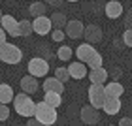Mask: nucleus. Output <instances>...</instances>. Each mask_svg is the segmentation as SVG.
Here are the masks:
<instances>
[{"mask_svg": "<svg viewBox=\"0 0 132 126\" xmlns=\"http://www.w3.org/2000/svg\"><path fill=\"white\" fill-rule=\"evenodd\" d=\"M117 126H132V119H130V117H123L121 121H119Z\"/></svg>", "mask_w": 132, "mask_h": 126, "instance_id": "7c9ffc66", "label": "nucleus"}, {"mask_svg": "<svg viewBox=\"0 0 132 126\" xmlns=\"http://www.w3.org/2000/svg\"><path fill=\"white\" fill-rule=\"evenodd\" d=\"M47 10H49L47 2H32L30 6H28V13H30L34 19H38V17H45Z\"/></svg>", "mask_w": 132, "mask_h": 126, "instance_id": "6ab92c4d", "label": "nucleus"}, {"mask_svg": "<svg viewBox=\"0 0 132 126\" xmlns=\"http://www.w3.org/2000/svg\"><path fill=\"white\" fill-rule=\"evenodd\" d=\"M87 94H89V105L96 107V109H102V107H104V104H106V91H104V87L91 85Z\"/></svg>", "mask_w": 132, "mask_h": 126, "instance_id": "423d86ee", "label": "nucleus"}, {"mask_svg": "<svg viewBox=\"0 0 132 126\" xmlns=\"http://www.w3.org/2000/svg\"><path fill=\"white\" fill-rule=\"evenodd\" d=\"M62 4H64V2H59V0H57V2H55V0H49V2H47V6H49V8H53L55 11H57V8H61Z\"/></svg>", "mask_w": 132, "mask_h": 126, "instance_id": "2f4dec72", "label": "nucleus"}, {"mask_svg": "<svg viewBox=\"0 0 132 126\" xmlns=\"http://www.w3.org/2000/svg\"><path fill=\"white\" fill-rule=\"evenodd\" d=\"M19 30H21V36H25V38H27V36H30L32 32H34V28H32V23L30 21H19Z\"/></svg>", "mask_w": 132, "mask_h": 126, "instance_id": "393cba45", "label": "nucleus"}, {"mask_svg": "<svg viewBox=\"0 0 132 126\" xmlns=\"http://www.w3.org/2000/svg\"><path fill=\"white\" fill-rule=\"evenodd\" d=\"M32 28H34V34H40V36H45V34H51L53 32V23L49 17H38V19L32 21Z\"/></svg>", "mask_w": 132, "mask_h": 126, "instance_id": "9b49d317", "label": "nucleus"}, {"mask_svg": "<svg viewBox=\"0 0 132 126\" xmlns=\"http://www.w3.org/2000/svg\"><path fill=\"white\" fill-rule=\"evenodd\" d=\"M57 109H53L51 105H47L45 102H38L36 104V115L34 119L38 122H42L44 126H51V124H55L57 122Z\"/></svg>", "mask_w": 132, "mask_h": 126, "instance_id": "7ed1b4c3", "label": "nucleus"}, {"mask_svg": "<svg viewBox=\"0 0 132 126\" xmlns=\"http://www.w3.org/2000/svg\"><path fill=\"white\" fill-rule=\"evenodd\" d=\"M108 79H110V71H108L106 68H96V70L89 71V81H91V85L106 87L108 85Z\"/></svg>", "mask_w": 132, "mask_h": 126, "instance_id": "f8f14e48", "label": "nucleus"}, {"mask_svg": "<svg viewBox=\"0 0 132 126\" xmlns=\"http://www.w3.org/2000/svg\"><path fill=\"white\" fill-rule=\"evenodd\" d=\"M68 71H70V77H72V79H83V77L87 75V66L81 64L79 60H76V62H72V64L68 66Z\"/></svg>", "mask_w": 132, "mask_h": 126, "instance_id": "a211bd4d", "label": "nucleus"}, {"mask_svg": "<svg viewBox=\"0 0 132 126\" xmlns=\"http://www.w3.org/2000/svg\"><path fill=\"white\" fill-rule=\"evenodd\" d=\"M44 49V55L47 57V58H51L53 55H51V51H49V45H40V51Z\"/></svg>", "mask_w": 132, "mask_h": 126, "instance_id": "473e14b6", "label": "nucleus"}, {"mask_svg": "<svg viewBox=\"0 0 132 126\" xmlns=\"http://www.w3.org/2000/svg\"><path fill=\"white\" fill-rule=\"evenodd\" d=\"M0 26L6 30V34L11 36V38H19L21 30H19V21L15 19L13 15H4L2 21H0Z\"/></svg>", "mask_w": 132, "mask_h": 126, "instance_id": "1a4fd4ad", "label": "nucleus"}, {"mask_svg": "<svg viewBox=\"0 0 132 126\" xmlns=\"http://www.w3.org/2000/svg\"><path fill=\"white\" fill-rule=\"evenodd\" d=\"M0 58L6 64H19L23 58V51H21V47L6 41L4 45H0Z\"/></svg>", "mask_w": 132, "mask_h": 126, "instance_id": "20e7f679", "label": "nucleus"}, {"mask_svg": "<svg viewBox=\"0 0 132 126\" xmlns=\"http://www.w3.org/2000/svg\"><path fill=\"white\" fill-rule=\"evenodd\" d=\"M104 91H106V98L121 100V96L125 94V87L119 81H108V85L104 87Z\"/></svg>", "mask_w": 132, "mask_h": 126, "instance_id": "dca6fc26", "label": "nucleus"}, {"mask_svg": "<svg viewBox=\"0 0 132 126\" xmlns=\"http://www.w3.org/2000/svg\"><path fill=\"white\" fill-rule=\"evenodd\" d=\"M57 57H59V60H62V62L70 60L72 58V47L70 45H61L57 49Z\"/></svg>", "mask_w": 132, "mask_h": 126, "instance_id": "5701e85b", "label": "nucleus"}, {"mask_svg": "<svg viewBox=\"0 0 132 126\" xmlns=\"http://www.w3.org/2000/svg\"><path fill=\"white\" fill-rule=\"evenodd\" d=\"M19 85H21V92H25V94H34L36 91L40 88V83H38V79L36 77H32V75H23L21 77V81H19Z\"/></svg>", "mask_w": 132, "mask_h": 126, "instance_id": "4468645a", "label": "nucleus"}, {"mask_svg": "<svg viewBox=\"0 0 132 126\" xmlns=\"http://www.w3.org/2000/svg\"><path fill=\"white\" fill-rule=\"evenodd\" d=\"M13 109L19 117H27V119H34L36 115V102L30 98L28 94L21 92V94H15V100H13Z\"/></svg>", "mask_w": 132, "mask_h": 126, "instance_id": "f03ea898", "label": "nucleus"}, {"mask_svg": "<svg viewBox=\"0 0 132 126\" xmlns=\"http://www.w3.org/2000/svg\"><path fill=\"white\" fill-rule=\"evenodd\" d=\"M83 38H85V43H89V45H96V43H100V41L104 40L102 26L94 25V23L87 25V26H85V34H83Z\"/></svg>", "mask_w": 132, "mask_h": 126, "instance_id": "6e6552de", "label": "nucleus"}, {"mask_svg": "<svg viewBox=\"0 0 132 126\" xmlns=\"http://www.w3.org/2000/svg\"><path fill=\"white\" fill-rule=\"evenodd\" d=\"M64 38H66L64 30H57V28H53V32H51V40L53 41H62Z\"/></svg>", "mask_w": 132, "mask_h": 126, "instance_id": "bb28decb", "label": "nucleus"}, {"mask_svg": "<svg viewBox=\"0 0 132 126\" xmlns=\"http://www.w3.org/2000/svg\"><path fill=\"white\" fill-rule=\"evenodd\" d=\"M121 107H123V104H121V100H111V98H106V104H104V113L106 115H117L119 111H121Z\"/></svg>", "mask_w": 132, "mask_h": 126, "instance_id": "412c9836", "label": "nucleus"}, {"mask_svg": "<svg viewBox=\"0 0 132 126\" xmlns=\"http://www.w3.org/2000/svg\"><path fill=\"white\" fill-rule=\"evenodd\" d=\"M55 77L61 83H66V81H70L72 77H70V71H68V68H64V66H61V68H57L55 70Z\"/></svg>", "mask_w": 132, "mask_h": 126, "instance_id": "b1692460", "label": "nucleus"}, {"mask_svg": "<svg viewBox=\"0 0 132 126\" xmlns=\"http://www.w3.org/2000/svg\"><path fill=\"white\" fill-rule=\"evenodd\" d=\"M27 126H44V124H42V122H38V121H36V119H28Z\"/></svg>", "mask_w": 132, "mask_h": 126, "instance_id": "f704fd0d", "label": "nucleus"}, {"mask_svg": "<svg viewBox=\"0 0 132 126\" xmlns=\"http://www.w3.org/2000/svg\"><path fill=\"white\" fill-rule=\"evenodd\" d=\"M8 119H10V107L4 105V104H0V122L8 121Z\"/></svg>", "mask_w": 132, "mask_h": 126, "instance_id": "a878e982", "label": "nucleus"}, {"mask_svg": "<svg viewBox=\"0 0 132 126\" xmlns=\"http://www.w3.org/2000/svg\"><path fill=\"white\" fill-rule=\"evenodd\" d=\"M64 34L72 40H77V38H81V36L85 34V25H83L79 19H72V21H68V25H66Z\"/></svg>", "mask_w": 132, "mask_h": 126, "instance_id": "9d476101", "label": "nucleus"}, {"mask_svg": "<svg viewBox=\"0 0 132 126\" xmlns=\"http://www.w3.org/2000/svg\"><path fill=\"white\" fill-rule=\"evenodd\" d=\"M79 119H81L83 124L94 126V124L100 122V111L96 107H93V105H83L79 109Z\"/></svg>", "mask_w": 132, "mask_h": 126, "instance_id": "0eeeda50", "label": "nucleus"}, {"mask_svg": "<svg viewBox=\"0 0 132 126\" xmlns=\"http://www.w3.org/2000/svg\"><path fill=\"white\" fill-rule=\"evenodd\" d=\"M123 2H119V0H110V2H106L104 6V13L106 17H110V19H119V17L123 15Z\"/></svg>", "mask_w": 132, "mask_h": 126, "instance_id": "ddd939ff", "label": "nucleus"}, {"mask_svg": "<svg viewBox=\"0 0 132 126\" xmlns=\"http://www.w3.org/2000/svg\"><path fill=\"white\" fill-rule=\"evenodd\" d=\"M0 62H2V58H0Z\"/></svg>", "mask_w": 132, "mask_h": 126, "instance_id": "4c0bfd02", "label": "nucleus"}, {"mask_svg": "<svg viewBox=\"0 0 132 126\" xmlns=\"http://www.w3.org/2000/svg\"><path fill=\"white\" fill-rule=\"evenodd\" d=\"M76 57H77V60H79L81 64H85L87 68H91V70L104 68V66H102V64H104V58H102V55L94 49V45L81 43L76 49Z\"/></svg>", "mask_w": 132, "mask_h": 126, "instance_id": "f257e3e1", "label": "nucleus"}, {"mask_svg": "<svg viewBox=\"0 0 132 126\" xmlns=\"http://www.w3.org/2000/svg\"><path fill=\"white\" fill-rule=\"evenodd\" d=\"M49 74V62H47V58H42V57H34L30 58V62H28V75L32 77H45Z\"/></svg>", "mask_w": 132, "mask_h": 126, "instance_id": "39448f33", "label": "nucleus"}, {"mask_svg": "<svg viewBox=\"0 0 132 126\" xmlns=\"http://www.w3.org/2000/svg\"><path fill=\"white\" fill-rule=\"evenodd\" d=\"M123 43L127 47H132V30H125L123 32Z\"/></svg>", "mask_w": 132, "mask_h": 126, "instance_id": "cd10ccee", "label": "nucleus"}, {"mask_svg": "<svg viewBox=\"0 0 132 126\" xmlns=\"http://www.w3.org/2000/svg\"><path fill=\"white\" fill-rule=\"evenodd\" d=\"M125 26H127V30H132V10L127 13V19H125Z\"/></svg>", "mask_w": 132, "mask_h": 126, "instance_id": "c756f323", "label": "nucleus"}, {"mask_svg": "<svg viewBox=\"0 0 132 126\" xmlns=\"http://www.w3.org/2000/svg\"><path fill=\"white\" fill-rule=\"evenodd\" d=\"M121 75H123V70H121V68H113L111 74H110V77H113V81H117Z\"/></svg>", "mask_w": 132, "mask_h": 126, "instance_id": "c85d7f7f", "label": "nucleus"}, {"mask_svg": "<svg viewBox=\"0 0 132 126\" xmlns=\"http://www.w3.org/2000/svg\"><path fill=\"white\" fill-rule=\"evenodd\" d=\"M15 100V92H13V87L8 85V83H0V104L8 105L10 102Z\"/></svg>", "mask_w": 132, "mask_h": 126, "instance_id": "f3484780", "label": "nucleus"}, {"mask_svg": "<svg viewBox=\"0 0 132 126\" xmlns=\"http://www.w3.org/2000/svg\"><path fill=\"white\" fill-rule=\"evenodd\" d=\"M42 88H44V92L62 94V92H64V83H61L55 75H53V77H45L44 83H42Z\"/></svg>", "mask_w": 132, "mask_h": 126, "instance_id": "2eb2a0df", "label": "nucleus"}, {"mask_svg": "<svg viewBox=\"0 0 132 126\" xmlns=\"http://www.w3.org/2000/svg\"><path fill=\"white\" fill-rule=\"evenodd\" d=\"M6 36H8V34H6V30H4L2 26H0V45H4V43H6Z\"/></svg>", "mask_w": 132, "mask_h": 126, "instance_id": "72a5a7b5", "label": "nucleus"}, {"mask_svg": "<svg viewBox=\"0 0 132 126\" xmlns=\"http://www.w3.org/2000/svg\"><path fill=\"white\" fill-rule=\"evenodd\" d=\"M2 17H4V13H2V10H0V21H2Z\"/></svg>", "mask_w": 132, "mask_h": 126, "instance_id": "c9c22d12", "label": "nucleus"}, {"mask_svg": "<svg viewBox=\"0 0 132 126\" xmlns=\"http://www.w3.org/2000/svg\"><path fill=\"white\" fill-rule=\"evenodd\" d=\"M106 126H115V124H106Z\"/></svg>", "mask_w": 132, "mask_h": 126, "instance_id": "e433bc0d", "label": "nucleus"}, {"mask_svg": "<svg viewBox=\"0 0 132 126\" xmlns=\"http://www.w3.org/2000/svg\"><path fill=\"white\" fill-rule=\"evenodd\" d=\"M49 19L53 23V28H57V30H64L66 25H68V17H66V13H62V11H53Z\"/></svg>", "mask_w": 132, "mask_h": 126, "instance_id": "aec40b11", "label": "nucleus"}, {"mask_svg": "<svg viewBox=\"0 0 132 126\" xmlns=\"http://www.w3.org/2000/svg\"><path fill=\"white\" fill-rule=\"evenodd\" d=\"M42 102H45V104L51 105L53 109H59V107H61V104H62V94L45 92V96H44V100H42Z\"/></svg>", "mask_w": 132, "mask_h": 126, "instance_id": "4be33fe9", "label": "nucleus"}]
</instances>
